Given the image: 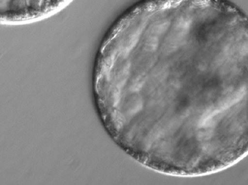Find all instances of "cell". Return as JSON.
I'll use <instances>...</instances> for the list:
<instances>
[{"instance_id":"1","label":"cell","mask_w":248,"mask_h":185,"mask_svg":"<svg viewBox=\"0 0 248 185\" xmlns=\"http://www.w3.org/2000/svg\"><path fill=\"white\" fill-rule=\"evenodd\" d=\"M248 21L229 0H141L99 47L96 102L111 107L160 86L246 85Z\"/></svg>"},{"instance_id":"2","label":"cell","mask_w":248,"mask_h":185,"mask_svg":"<svg viewBox=\"0 0 248 185\" xmlns=\"http://www.w3.org/2000/svg\"><path fill=\"white\" fill-rule=\"evenodd\" d=\"M72 0H0V23L23 24L52 15Z\"/></svg>"}]
</instances>
